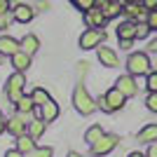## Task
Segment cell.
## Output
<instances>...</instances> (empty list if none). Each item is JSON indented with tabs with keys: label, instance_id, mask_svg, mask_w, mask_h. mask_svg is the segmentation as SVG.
<instances>
[{
	"label": "cell",
	"instance_id": "obj_1",
	"mask_svg": "<svg viewBox=\"0 0 157 157\" xmlns=\"http://www.w3.org/2000/svg\"><path fill=\"white\" fill-rule=\"evenodd\" d=\"M127 68H129V73L134 78L148 75V73H150V59H148V54H143V52L131 54L129 59H127Z\"/></svg>",
	"mask_w": 157,
	"mask_h": 157
},
{
	"label": "cell",
	"instance_id": "obj_2",
	"mask_svg": "<svg viewBox=\"0 0 157 157\" xmlns=\"http://www.w3.org/2000/svg\"><path fill=\"white\" fill-rule=\"evenodd\" d=\"M73 103H75L78 113H82V115H92V113L96 110V103L92 101V96L87 94V89L82 85L75 87V92H73Z\"/></svg>",
	"mask_w": 157,
	"mask_h": 157
},
{
	"label": "cell",
	"instance_id": "obj_3",
	"mask_svg": "<svg viewBox=\"0 0 157 157\" xmlns=\"http://www.w3.org/2000/svg\"><path fill=\"white\" fill-rule=\"evenodd\" d=\"M24 85H26V78H24V73L17 71L12 75V78L7 80V96H10V101H19L21 96H24Z\"/></svg>",
	"mask_w": 157,
	"mask_h": 157
},
{
	"label": "cell",
	"instance_id": "obj_4",
	"mask_svg": "<svg viewBox=\"0 0 157 157\" xmlns=\"http://www.w3.org/2000/svg\"><path fill=\"white\" fill-rule=\"evenodd\" d=\"M105 40V33L98 31V28H87L82 35H80V47L82 49H94Z\"/></svg>",
	"mask_w": 157,
	"mask_h": 157
},
{
	"label": "cell",
	"instance_id": "obj_5",
	"mask_svg": "<svg viewBox=\"0 0 157 157\" xmlns=\"http://www.w3.org/2000/svg\"><path fill=\"white\" fill-rule=\"evenodd\" d=\"M117 141H120V138L115 136V134H103V136L92 145V152H94V155H108V152L117 145Z\"/></svg>",
	"mask_w": 157,
	"mask_h": 157
},
{
	"label": "cell",
	"instance_id": "obj_6",
	"mask_svg": "<svg viewBox=\"0 0 157 157\" xmlns=\"http://www.w3.org/2000/svg\"><path fill=\"white\" fill-rule=\"evenodd\" d=\"M124 14H127V19H131V21H145L148 14H150V10H148L143 2H127Z\"/></svg>",
	"mask_w": 157,
	"mask_h": 157
},
{
	"label": "cell",
	"instance_id": "obj_7",
	"mask_svg": "<svg viewBox=\"0 0 157 157\" xmlns=\"http://www.w3.org/2000/svg\"><path fill=\"white\" fill-rule=\"evenodd\" d=\"M115 87H117V89L124 94V96H134V94L138 92V82L131 78V75H122V78L115 82Z\"/></svg>",
	"mask_w": 157,
	"mask_h": 157
},
{
	"label": "cell",
	"instance_id": "obj_8",
	"mask_svg": "<svg viewBox=\"0 0 157 157\" xmlns=\"http://www.w3.org/2000/svg\"><path fill=\"white\" fill-rule=\"evenodd\" d=\"M98 61H101V66H108V68H115L120 63L117 54L113 52L110 47H98Z\"/></svg>",
	"mask_w": 157,
	"mask_h": 157
},
{
	"label": "cell",
	"instance_id": "obj_9",
	"mask_svg": "<svg viewBox=\"0 0 157 157\" xmlns=\"http://www.w3.org/2000/svg\"><path fill=\"white\" fill-rule=\"evenodd\" d=\"M117 38L120 40H134L136 38V21H131V19L122 21L117 26Z\"/></svg>",
	"mask_w": 157,
	"mask_h": 157
},
{
	"label": "cell",
	"instance_id": "obj_10",
	"mask_svg": "<svg viewBox=\"0 0 157 157\" xmlns=\"http://www.w3.org/2000/svg\"><path fill=\"white\" fill-rule=\"evenodd\" d=\"M124 94L120 92L117 87H115V89H110V92L105 94V101H108V105H110V113L113 110H120V108H122V105H124Z\"/></svg>",
	"mask_w": 157,
	"mask_h": 157
},
{
	"label": "cell",
	"instance_id": "obj_11",
	"mask_svg": "<svg viewBox=\"0 0 157 157\" xmlns=\"http://www.w3.org/2000/svg\"><path fill=\"white\" fill-rule=\"evenodd\" d=\"M105 21H108V17H105L103 10H96V7H94L92 12H87V24H89V28H101Z\"/></svg>",
	"mask_w": 157,
	"mask_h": 157
},
{
	"label": "cell",
	"instance_id": "obj_12",
	"mask_svg": "<svg viewBox=\"0 0 157 157\" xmlns=\"http://www.w3.org/2000/svg\"><path fill=\"white\" fill-rule=\"evenodd\" d=\"M19 49V42L14 38H0V54H7V56H14Z\"/></svg>",
	"mask_w": 157,
	"mask_h": 157
},
{
	"label": "cell",
	"instance_id": "obj_13",
	"mask_svg": "<svg viewBox=\"0 0 157 157\" xmlns=\"http://www.w3.org/2000/svg\"><path fill=\"white\" fill-rule=\"evenodd\" d=\"M138 141L141 143H155L157 141V124H145L138 131Z\"/></svg>",
	"mask_w": 157,
	"mask_h": 157
},
{
	"label": "cell",
	"instance_id": "obj_14",
	"mask_svg": "<svg viewBox=\"0 0 157 157\" xmlns=\"http://www.w3.org/2000/svg\"><path fill=\"white\" fill-rule=\"evenodd\" d=\"M7 131H10V134H14L17 138L24 136V134H26V122H24L21 117H12V120H7Z\"/></svg>",
	"mask_w": 157,
	"mask_h": 157
},
{
	"label": "cell",
	"instance_id": "obj_15",
	"mask_svg": "<svg viewBox=\"0 0 157 157\" xmlns=\"http://www.w3.org/2000/svg\"><path fill=\"white\" fill-rule=\"evenodd\" d=\"M40 113H42V120H45V122H52V120L59 117V105H56L52 98H49V101L42 105V110H40Z\"/></svg>",
	"mask_w": 157,
	"mask_h": 157
},
{
	"label": "cell",
	"instance_id": "obj_16",
	"mask_svg": "<svg viewBox=\"0 0 157 157\" xmlns=\"http://www.w3.org/2000/svg\"><path fill=\"white\" fill-rule=\"evenodd\" d=\"M12 63H14V68H17V71H26L28 66H31V54H26V52H17L12 56Z\"/></svg>",
	"mask_w": 157,
	"mask_h": 157
},
{
	"label": "cell",
	"instance_id": "obj_17",
	"mask_svg": "<svg viewBox=\"0 0 157 157\" xmlns=\"http://www.w3.org/2000/svg\"><path fill=\"white\" fill-rule=\"evenodd\" d=\"M14 19L21 21V24L31 21V19H33V7H31V5H19V7H14Z\"/></svg>",
	"mask_w": 157,
	"mask_h": 157
},
{
	"label": "cell",
	"instance_id": "obj_18",
	"mask_svg": "<svg viewBox=\"0 0 157 157\" xmlns=\"http://www.w3.org/2000/svg\"><path fill=\"white\" fill-rule=\"evenodd\" d=\"M17 148H19V150L24 152V155H31V152L35 150L33 136H26V134H24V136H19V138H17Z\"/></svg>",
	"mask_w": 157,
	"mask_h": 157
},
{
	"label": "cell",
	"instance_id": "obj_19",
	"mask_svg": "<svg viewBox=\"0 0 157 157\" xmlns=\"http://www.w3.org/2000/svg\"><path fill=\"white\" fill-rule=\"evenodd\" d=\"M38 47H40V42H38L35 35H26V38L21 40V52H26V54H35Z\"/></svg>",
	"mask_w": 157,
	"mask_h": 157
},
{
	"label": "cell",
	"instance_id": "obj_20",
	"mask_svg": "<svg viewBox=\"0 0 157 157\" xmlns=\"http://www.w3.org/2000/svg\"><path fill=\"white\" fill-rule=\"evenodd\" d=\"M17 110H19V113H33V110H35V101H33V96H21L19 101H17Z\"/></svg>",
	"mask_w": 157,
	"mask_h": 157
},
{
	"label": "cell",
	"instance_id": "obj_21",
	"mask_svg": "<svg viewBox=\"0 0 157 157\" xmlns=\"http://www.w3.org/2000/svg\"><path fill=\"white\" fill-rule=\"evenodd\" d=\"M101 136H103V129H101L98 124H94V127H89V129H87V134H85V141H87L89 145H94V143H96V141H98Z\"/></svg>",
	"mask_w": 157,
	"mask_h": 157
},
{
	"label": "cell",
	"instance_id": "obj_22",
	"mask_svg": "<svg viewBox=\"0 0 157 157\" xmlns=\"http://www.w3.org/2000/svg\"><path fill=\"white\" fill-rule=\"evenodd\" d=\"M105 17H108V19H113V17H117L120 12H124V7H122V2H120V0H110V2H108V5H105Z\"/></svg>",
	"mask_w": 157,
	"mask_h": 157
},
{
	"label": "cell",
	"instance_id": "obj_23",
	"mask_svg": "<svg viewBox=\"0 0 157 157\" xmlns=\"http://www.w3.org/2000/svg\"><path fill=\"white\" fill-rule=\"evenodd\" d=\"M42 131H45V120H42V117H40V120H33L31 124H28V134H31L33 138L42 136Z\"/></svg>",
	"mask_w": 157,
	"mask_h": 157
},
{
	"label": "cell",
	"instance_id": "obj_24",
	"mask_svg": "<svg viewBox=\"0 0 157 157\" xmlns=\"http://www.w3.org/2000/svg\"><path fill=\"white\" fill-rule=\"evenodd\" d=\"M33 101H35V105H45L47 101H49V94L45 92V89H42V87H38V89H33Z\"/></svg>",
	"mask_w": 157,
	"mask_h": 157
},
{
	"label": "cell",
	"instance_id": "obj_25",
	"mask_svg": "<svg viewBox=\"0 0 157 157\" xmlns=\"http://www.w3.org/2000/svg\"><path fill=\"white\" fill-rule=\"evenodd\" d=\"M73 5L82 10V12H92L94 7H96V0H73Z\"/></svg>",
	"mask_w": 157,
	"mask_h": 157
},
{
	"label": "cell",
	"instance_id": "obj_26",
	"mask_svg": "<svg viewBox=\"0 0 157 157\" xmlns=\"http://www.w3.org/2000/svg\"><path fill=\"white\" fill-rule=\"evenodd\" d=\"M152 28L145 24V21H136V38L138 40H143V38H148V33H150Z\"/></svg>",
	"mask_w": 157,
	"mask_h": 157
},
{
	"label": "cell",
	"instance_id": "obj_27",
	"mask_svg": "<svg viewBox=\"0 0 157 157\" xmlns=\"http://www.w3.org/2000/svg\"><path fill=\"white\" fill-rule=\"evenodd\" d=\"M145 105H148V110L157 113V92H150L148 98H145Z\"/></svg>",
	"mask_w": 157,
	"mask_h": 157
},
{
	"label": "cell",
	"instance_id": "obj_28",
	"mask_svg": "<svg viewBox=\"0 0 157 157\" xmlns=\"http://www.w3.org/2000/svg\"><path fill=\"white\" fill-rule=\"evenodd\" d=\"M145 87H148L150 92H157V73H148V78H145Z\"/></svg>",
	"mask_w": 157,
	"mask_h": 157
},
{
	"label": "cell",
	"instance_id": "obj_29",
	"mask_svg": "<svg viewBox=\"0 0 157 157\" xmlns=\"http://www.w3.org/2000/svg\"><path fill=\"white\" fill-rule=\"evenodd\" d=\"M31 157H52V148H35Z\"/></svg>",
	"mask_w": 157,
	"mask_h": 157
},
{
	"label": "cell",
	"instance_id": "obj_30",
	"mask_svg": "<svg viewBox=\"0 0 157 157\" xmlns=\"http://www.w3.org/2000/svg\"><path fill=\"white\" fill-rule=\"evenodd\" d=\"M145 24H148V26H150L152 31H157V10H150V14H148Z\"/></svg>",
	"mask_w": 157,
	"mask_h": 157
},
{
	"label": "cell",
	"instance_id": "obj_31",
	"mask_svg": "<svg viewBox=\"0 0 157 157\" xmlns=\"http://www.w3.org/2000/svg\"><path fill=\"white\" fill-rule=\"evenodd\" d=\"M96 105H98V108H101V110H103V113H110V105H108V101H105V96H101V98H98V101H96Z\"/></svg>",
	"mask_w": 157,
	"mask_h": 157
},
{
	"label": "cell",
	"instance_id": "obj_32",
	"mask_svg": "<svg viewBox=\"0 0 157 157\" xmlns=\"http://www.w3.org/2000/svg\"><path fill=\"white\" fill-rule=\"evenodd\" d=\"M7 26H10V14H0V31H2V28H7Z\"/></svg>",
	"mask_w": 157,
	"mask_h": 157
},
{
	"label": "cell",
	"instance_id": "obj_33",
	"mask_svg": "<svg viewBox=\"0 0 157 157\" xmlns=\"http://www.w3.org/2000/svg\"><path fill=\"white\" fill-rule=\"evenodd\" d=\"M5 157H26V155H24V152L17 148V150H7V155H5Z\"/></svg>",
	"mask_w": 157,
	"mask_h": 157
},
{
	"label": "cell",
	"instance_id": "obj_34",
	"mask_svg": "<svg viewBox=\"0 0 157 157\" xmlns=\"http://www.w3.org/2000/svg\"><path fill=\"white\" fill-rule=\"evenodd\" d=\"M141 2H143L148 10H157V0H141Z\"/></svg>",
	"mask_w": 157,
	"mask_h": 157
},
{
	"label": "cell",
	"instance_id": "obj_35",
	"mask_svg": "<svg viewBox=\"0 0 157 157\" xmlns=\"http://www.w3.org/2000/svg\"><path fill=\"white\" fill-rule=\"evenodd\" d=\"M148 157H157V141L150 143V148H148Z\"/></svg>",
	"mask_w": 157,
	"mask_h": 157
},
{
	"label": "cell",
	"instance_id": "obj_36",
	"mask_svg": "<svg viewBox=\"0 0 157 157\" xmlns=\"http://www.w3.org/2000/svg\"><path fill=\"white\" fill-rule=\"evenodd\" d=\"M10 10V0H0V14H5Z\"/></svg>",
	"mask_w": 157,
	"mask_h": 157
},
{
	"label": "cell",
	"instance_id": "obj_37",
	"mask_svg": "<svg viewBox=\"0 0 157 157\" xmlns=\"http://www.w3.org/2000/svg\"><path fill=\"white\" fill-rule=\"evenodd\" d=\"M120 45H122V49H129V47H131V40H120Z\"/></svg>",
	"mask_w": 157,
	"mask_h": 157
},
{
	"label": "cell",
	"instance_id": "obj_38",
	"mask_svg": "<svg viewBox=\"0 0 157 157\" xmlns=\"http://www.w3.org/2000/svg\"><path fill=\"white\" fill-rule=\"evenodd\" d=\"M150 52H157V40H152V42H150Z\"/></svg>",
	"mask_w": 157,
	"mask_h": 157
},
{
	"label": "cell",
	"instance_id": "obj_39",
	"mask_svg": "<svg viewBox=\"0 0 157 157\" xmlns=\"http://www.w3.org/2000/svg\"><path fill=\"white\" fill-rule=\"evenodd\" d=\"M5 129H7V122H2V120H0V134H2Z\"/></svg>",
	"mask_w": 157,
	"mask_h": 157
},
{
	"label": "cell",
	"instance_id": "obj_40",
	"mask_svg": "<svg viewBox=\"0 0 157 157\" xmlns=\"http://www.w3.org/2000/svg\"><path fill=\"white\" fill-rule=\"evenodd\" d=\"M129 157H148V155H141V152H131Z\"/></svg>",
	"mask_w": 157,
	"mask_h": 157
},
{
	"label": "cell",
	"instance_id": "obj_41",
	"mask_svg": "<svg viewBox=\"0 0 157 157\" xmlns=\"http://www.w3.org/2000/svg\"><path fill=\"white\" fill-rule=\"evenodd\" d=\"M68 157H80V155H78V152H71V155H68Z\"/></svg>",
	"mask_w": 157,
	"mask_h": 157
},
{
	"label": "cell",
	"instance_id": "obj_42",
	"mask_svg": "<svg viewBox=\"0 0 157 157\" xmlns=\"http://www.w3.org/2000/svg\"><path fill=\"white\" fill-rule=\"evenodd\" d=\"M124 2H141V0H124Z\"/></svg>",
	"mask_w": 157,
	"mask_h": 157
},
{
	"label": "cell",
	"instance_id": "obj_43",
	"mask_svg": "<svg viewBox=\"0 0 157 157\" xmlns=\"http://www.w3.org/2000/svg\"><path fill=\"white\" fill-rule=\"evenodd\" d=\"M0 120H2V113H0Z\"/></svg>",
	"mask_w": 157,
	"mask_h": 157
}]
</instances>
